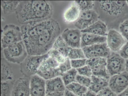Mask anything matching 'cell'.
I'll list each match as a JSON object with an SVG mask.
<instances>
[{
	"label": "cell",
	"mask_w": 128,
	"mask_h": 96,
	"mask_svg": "<svg viewBox=\"0 0 128 96\" xmlns=\"http://www.w3.org/2000/svg\"><path fill=\"white\" fill-rule=\"evenodd\" d=\"M22 41L29 55L47 54L60 35V24L54 18L21 27Z\"/></svg>",
	"instance_id": "cell-1"
},
{
	"label": "cell",
	"mask_w": 128,
	"mask_h": 96,
	"mask_svg": "<svg viewBox=\"0 0 128 96\" xmlns=\"http://www.w3.org/2000/svg\"><path fill=\"white\" fill-rule=\"evenodd\" d=\"M54 8L48 1H20L16 12L17 20L22 25L44 21L52 18Z\"/></svg>",
	"instance_id": "cell-2"
},
{
	"label": "cell",
	"mask_w": 128,
	"mask_h": 96,
	"mask_svg": "<svg viewBox=\"0 0 128 96\" xmlns=\"http://www.w3.org/2000/svg\"><path fill=\"white\" fill-rule=\"evenodd\" d=\"M96 2L99 11L113 19L120 17L124 15L128 7L126 1H102Z\"/></svg>",
	"instance_id": "cell-3"
},
{
	"label": "cell",
	"mask_w": 128,
	"mask_h": 96,
	"mask_svg": "<svg viewBox=\"0 0 128 96\" xmlns=\"http://www.w3.org/2000/svg\"><path fill=\"white\" fill-rule=\"evenodd\" d=\"M5 59L8 62L20 64L28 56L26 47L23 41L3 49Z\"/></svg>",
	"instance_id": "cell-4"
},
{
	"label": "cell",
	"mask_w": 128,
	"mask_h": 96,
	"mask_svg": "<svg viewBox=\"0 0 128 96\" xmlns=\"http://www.w3.org/2000/svg\"><path fill=\"white\" fill-rule=\"evenodd\" d=\"M1 36L2 49L22 41L21 28L14 24L6 25L2 29Z\"/></svg>",
	"instance_id": "cell-5"
},
{
	"label": "cell",
	"mask_w": 128,
	"mask_h": 96,
	"mask_svg": "<svg viewBox=\"0 0 128 96\" xmlns=\"http://www.w3.org/2000/svg\"><path fill=\"white\" fill-rule=\"evenodd\" d=\"M48 55V53L41 56L28 55L24 61L20 64L21 72L24 77L29 78L36 75L40 65Z\"/></svg>",
	"instance_id": "cell-6"
},
{
	"label": "cell",
	"mask_w": 128,
	"mask_h": 96,
	"mask_svg": "<svg viewBox=\"0 0 128 96\" xmlns=\"http://www.w3.org/2000/svg\"><path fill=\"white\" fill-rule=\"evenodd\" d=\"M60 65V64L54 59L48 55L40 65L37 74L46 80L60 77L58 69Z\"/></svg>",
	"instance_id": "cell-7"
},
{
	"label": "cell",
	"mask_w": 128,
	"mask_h": 96,
	"mask_svg": "<svg viewBox=\"0 0 128 96\" xmlns=\"http://www.w3.org/2000/svg\"><path fill=\"white\" fill-rule=\"evenodd\" d=\"M107 69L110 77L126 71V59L118 53L111 52L107 58Z\"/></svg>",
	"instance_id": "cell-8"
},
{
	"label": "cell",
	"mask_w": 128,
	"mask_h": 96,
	"mask_svg": "<svg viewBox=\"0 0 128 96\" xmlns=\"http://www.w3.org/2000/svg\"><path fill=\"white\" fill-rule=\"evenodd\" d=\"M82 48L87 59L98 57L107 58L111 53L106 43L94 45Z\"/></svg>",
	"instance_id": "cell-9"
},
{
	"label": "cell",
	"mask_w": 128,
	"mask_h": 96,
	"mask_svg": "<svg viewBox=\"0 0 128 96\" xmlns=\"http://www.w3.org/2000/svg\"><path fill=\"white\" fill-rule=\"evenodd\" d=\"M87 65L92 70L93 75L109 79L107 69V58H94L87 59Z\"/></svg>",
	"instance_id": "cell-10"
},
{
	"label": "cell",
	"mask_w": 128,
	"mask_h": 96,
	"mask_svg": "<svg viewBox=\"0 0 128 96\" xmlns=\"http://www.w3.org/2000/svg\"><path fill=\"white\" fill-rule=\"evenodd\" d=\"M106 44L112 52L118 53L127 41L119 31L114 29L108 30Z\"/></svg>",
	"instance_id": "cell-11"
},
{
	"label": "cell",
	"mask_w": 128,
	"mask_h": 96,
	"mask_svg": "<svg viewBox=\"0 0 128 96\" xmlns=\"http://www.w3.org/2000/svg\"><path fill=\"white\" fill-rule=\"evenodd\" d=\"M108 87L117 95L124 91L128 87V72L126 71L110 77Z\"/></svg>",
	"instance_id": "cell-12"
},
{
	"label": "cell",
	"mask_w": 128,
	"mask_h": 96,
	"mask_svg": "<svg viewBox=\"0 0 128 96\" xmlns=\"http://www.w3.org/2000/svg\"><path fill=\"white\" fill-rule=\"evenodd\" d=\"M98 15L95 10L81 11L78 20L75 23V26L80 30H84L99 20Z\"/></svg>",
	"instance_id": "cell-13"
},
{
	"label": "cell",
	"mask_w": 128,
	"mask_h": 96,
	"mask_svg": "<svg viewBox=\"0 0 128 96\" xmlns=\"http://www.w3.org/2000/svg\"><path fill=\"white\" fill-rule=\"evenodd\" d=\"M60 36L69 47L72 48H81L82 32L80 30L67 28Z\"/></svg>",
	"instance_id": "cell-14"
},
{
	"label": "cell",
	"mask_w": 128,
	"mask_h": 96,
	"mask_svg": "<svg viewBox=\"0 0 128 96\" xmlns=\"http://www.w3.org/2000/svg\"><path fill=\"white\" fill-rule=\"evenodd\" d=\"M46 80L36 74L30 78V96H46Z\"/></svg>",
	"instance_id": "cell-15"
},
{
	"label": "cell",
	"mask_w": 128,
	"mask_h": 96,
	"mask_svg": "<svg viewBox=\"0 0 128 96\" xmlns=\"http://www.w3.org/2000/svg\"><path fill=\"white\" fill-rule=\"evenodd\" d=\"M30 78L21 77L16 81L12 86L11 96H30Z\"/></svg>",
	"instance_id": "cell-16"
},
{
	"label": "cell",
	"mask_w": 128,
	"mask_h": 96,
	"mask_svg": "<svg viewBox=\"0 0 128 96\" xmlns=\"http://www.w3.org/2000/svg\"><path fill=\"white\" fill-rule=\"evenodd\" d=\"M46 94L64 92L66 88L61 77H57L46 80Z\"/></svg>",
	"instance_id": "cell-17"
},
{
	"label": "cell",
	"mask_w": 128,
	"mask_h": 96,
	"mask_svg": "<svg viewBox=\"0 0 128 96\" xmlns=\"http://www.w3.org/2000/svg\"><path fill=\"white\" fill-rule=\"evenodd\" d=\"M106 36H100L91 33H82L81 48L92 46L94 45L106 43Z\"/></svg>",
	"instance_id": "cell-18"
},
{
	"label": "cell",
	"mask_w": 128,
	"mask_h": 96,
	"mask_svg": "<svg viewBox=\"0 0 128 96\" xmlns=\"http://www.w3.org/2000/svg\"><path fill=\"white\" fill-rule=\"evenodd\" d=\"M81 12V11L78 4L75 1H73L64 12V20L67 23H75L78 20Z\"/></svg>",
	"instance_id": "cell-19"
},
{
	"label": "cell",
	"mask_w": 128,
	"mask_h": 96,
	"mask_svg": "<svg viewBox=\"0 0 128 96\" xmlns=\"http://www.w3.org/2000/svg\"><path fill=\"white\" fill-rule=\"evenodd\" d=\"M81 32L82 33H86L100 36H106L108 31L106 24L103 21L99 20Z\"/></svg>",
	"instance_id": "cell-20"
},
{
	"label": "cell",
	"mask_w": 128,
	"mask_h": 96,
	"mask_svg": "<svg viewBox=\"0 0 128 96\" xmlns=\"http://www.w3.org/2000/svg\"><path fill=\"white\" fill-rule=\"evenodd\" d=\"M91 85L88 89L97 94L100 91L108 86V80L100 77L93 75L91 77Z\"/></svg>",
	"instance_id": "cell-21"
},
{
	"label": "cell",
	"mask_w": 128,
	"mask_h": 96,
	"mask_svg": "<svg viewBox=\"0 0 128 96\" xmlns=\"http://www.w3.org/2000/svg\"><path fill=\"white\" fill-rule=\"evenodd\" d=\"M1 82L12 81L13 73L11 65L5 58H1Z\"/></svg>",
	"instance_id": "cell-22"
},
{
	"label": "cell",
	"mask_w": 128,
	"mask_h": 96,
	"mask_svg": "<svg viewBox=\"0 0 128 96\" xmlns=\"http://www.w3.org/2000/svg\"><path fill=\"white\" fill-rule=\"evenodd\" d=\"M71 48L67 45L60 35L54 42L52 49L56 50L66 58H68V55Z\"/></svg>",
	"instance_id": "cell-23"
},
{
	"label": "cell",
	"mask_w": 128,
	"mask_h": 96,
	"mask_svg": "<svg viewBox=\"0 0 128 96\" xmlns=\"http://www.w3.org/2000/svg\"><path fill=\"white\" fill-rule=\"evenodd\" d=\"M20 1H1V6L6 15H10L16 12Z\"/></svg>",
	"instance_id": "cell-24"
},
{
	"label": "cell",
	"mask_w": 128,
	"mask_h": 96,
	"mask_svg": "<svg viewBox=\"0 0 128 96\" xmlns=\"http://www.w3.org/2000/svg\"><path fill=\"white\" fill-rule=\"evenodd\" d=\"M66 89L78 96H84L88 91V88L77 82L72 83L66 86Z\"/></svg>",
	"instance_id": "cell-25"
},
{
	"label": "cell",
	"mask_w": 128,
	"mask_h": 96,
	"mask_svg": "<svg viewBox=\"0 0 128 96\" xmlns=\"http://www.w3.org/2000/svg\"><path fill=\"white\" fill-rule=\"evenodd\" d=\"M78 74L77 70L72 68L66 71L61 77L66 86L72 83L76 82V78Z\"/></svg>",
	"instance_id": "cell-26"
},
{
	"label": "cell",
	"mask_w": 128,
	"mask_h": 96,
	"mask_svg": "<svg viewBox=\"0 0 128 96\" xmlns=\"http://www.w3.org/2000/svg\"><path fill=\"white\" fill-rule=\"evenodd\" d=\"M68 58L70 60L86 58L82 48H71Z\"/></svg>",
	"instance_id": "cell-27"
},
{
	"label": "cell",
	"mask_w": 128,
	"mask_h": 96,
	"mask_svg": "<svg viewBox=\"0 0 128 96\" xmlns=\"http://www.w3.org/2000/svg\"><path fill=\"white\" fill-rule=\"evenodd\" d=\"M48 53L49 56L54 59L60 64L65 62L67 58L59 51L54 49H52Z\"/></svg>",
	"instance_id": "cell-28"
},
{
	"label": "cell",
	"mask_w": 128,
	"mask_h": 96,
	"mask_svg": "<svg viewBox=\"0 0 128 96\" xmlns=\"http://www.w3.org/2000/svg\"><path fill=\"white\" fill-rule=\"evenodd\" d=\"M12 81L1 82V96H10L11 95L12 86Z\"/></svg>",
	"instance_id": "cell-29"
},
{
	"label": "cell",
	"mask_w": 128,
	"mask_h": 96,
	"mask_svg": "<svg viewBox=\"0 0 128 96\" xmlns=\"http://www.w3.org/2000/svg\"><path fill=\"white\" fill-rule=\"evenodd\" d=\"M81 11L92 10L94 6V2L92 1H75Z\"/></svg>",
	"instance_id": "cell-30"
},
{
	"label": "cell",
	"mask_w": 128,
	"mask_h": 96,
	"mask_svg": "<svg viewBox=\"0 0 128 96\" xmlns=\"http://www.w3.org/2000/svg\"><path fill=\"white\" fill-rule=\"evenodd\" d=\"M119 32L124 38L128 42V19L120 23L119 27Z\"/></svg>",
	"instance_id": "cell-31"
},
{
	"label": "cell",
	"mask_w": 128,
	"mask_h": 96,
	"mask_svg": "<svg viewBox=\"0 0 128 96\" xmlns=\"http://www.w3.org/2000/svg\"><path fill=\"white\" fill-rule=\"evenodd\" d=\"M76 82L83 86L89 88L91 84V78L81 76L78 74L76 77Z\"/></svg>",
	"instance_id": "cell-32"
},
{
	"label": "cell",
	"mask_w": 128,
	"mask_h": 96,
	"mask_svg": "<svg viewBox=\"0 0 128 96\" xmlns=\"http://www.w3.org/2000/svg\"><path fill=\"white\" fill-rule=\"evenodd\" d=\"M71 68H72V67L71 66L70 60L68 58H67L66 61L63 63L60 64L58 67V70L60 74V77H62L65 73Z\"/></svg>",
	"instance_id": "cell-33"
},
{
	"label": "cell",
	"mask_w": 128,
	"mask_h": 96,
	"mask_svg": "<svg viewBox=\"0 0 128 96\" xmlns=\"http://www.w3.org/2000/svg\"><path fill=\"white\" fill-rule=\"evenodd\" d=\"M76 70L79 75L90 78L93 76L92 70L87 65Z\"/></svg>",
	"instance_id": "cell-34"
},
{
	"label": "cell",
	"mask_w": 128,
	"mask_h": 96,
	"mask_svg": "<svg viewBox=\"0 0 128 96\" xmlns=\"http://www.w3.org/2000/svg\"><path fill=\"white\" fill-rule=\"evenodd\" d=\"M87 60L86 58L70 60L72 68L78 69L86 65Z\"/></svg>",
	"instance_id": "cell-35"
},
{
	"label": "cell",
	"mask_w": 128,
	"mask_h": 96,
	"mask_svg": "<svg viewBox=\"0 0 128 96\" xmlns=\"http://www.w3.org/2000/svg\"><path fill=\"white\" fill-rule=\"evenodd\" d=\"M97 96H117L109 87H107L96 94Z\"/></svg>",
	"instance_id": "cell-36"
},
{
	"label": "cell",
	"mask_w": 128,
	"mask_h": 96,
	"mask_svg": "<svg viewBox=\"0 0 128 96\" xmlns=\"http://www.w3.org/2000/svg\"><path fill=\"white\" fill-rule=\"evenodd\" d=\"M118 53L124 59L126 60L128 59V42L124 45Z\"/></svg>",
	"instance_id": "cell-37"
},
{
	"label": "cell",
	"mask_w": 128,
	"mask_h": 96,
	"mask_svg": "<svg viewBox=\"0 0 128 96\" xmlns=\"http://www.w3.org/2000/svg\"><path fill=\"white\" fill-rule=\"evenodd\" d=\"M64 95H65V92L46 94V96H64Z\"/></svg>",
	"instance_id": "cell-38"
},
{
	"label": "cell",
	"mask_w": 128,
	"mask_h": 96,
	"mask_svg": "<svg viewBox=\"0 0 128 96\" xmlns=\"http://www.w3.org/2000/svg\"><path fill=\"white\" fill-rule=\"evenodd\" d=\"M117 96H128V87L120 94L118 95Z\"/></svg>",
	"instance_id": "cell-39"
},
{
	"label": "cell",
	"mask_w": 128,
	"mask_h": 96,
	"mask_svg": "<svg viewBox=\"0 0 128 96\" xmlns=\"http://www.w3.org/2000/svg\"><path fill=\"white\" fill-rule=\"evenodd\" d=\"M84 96H97L96 94L88 89V91L86 92Z\"/></svg>",
	"instance_id": "cell-40"
},
{
	"label": "cell",
	"mask_w": 128,
	"mask_h": 96,
	"mask_svg": "<svg viewBox=\"0 0 128 96\" xmlns=\"http://www.w3.org/2000/svg\"><path fill=\"white\" fill-rule=\"evenodd\" d=\"M64 96H78L74 94L72 92H70L69 91H68L67 89H66L65 92V95Z\"/></svg>",
	"instance_id": "cell-41"
},
{
	"label": "cell",
	"mask_w": 128,
	"mask_h": 96,
	"mask_svg": "<svg viewBox=\"0 0 128 96\" xmlns=\"http://www.w3.org/2000/svg\"><path fill=\"white\" fill-rule=\"evenodd\" d=\"M126 71L128 72V59L126 60Z\"/></svg>",
	"instance_id": "cell-42"
},
{
	"label": "cell",
	"mask_w": 128,
	"mask_h": 96,
	"mask_svg": "<svg viewBox=\"0 0 128 96\" xmlns=\"http://www.w3.org/2000/svg\"><path fill=\"white\" fill-rule=\"evenodd\" d=\"M126 4H127V5L128 6V1H126Z\"/></svg>",
	"instance_id": "cell-43"
}]
</instances>
